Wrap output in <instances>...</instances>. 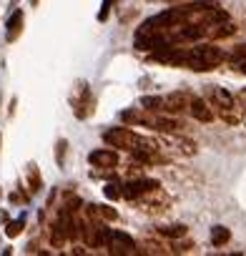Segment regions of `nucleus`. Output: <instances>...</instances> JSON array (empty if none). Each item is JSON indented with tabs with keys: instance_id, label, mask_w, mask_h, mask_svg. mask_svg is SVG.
Instances as JSON below:
<instances>
[{
	"instance_id": "1",
	"label": "nucleus",
	"mask_w": 246,
	"mask_h": 256,
	"mask_svg": "<svg viewBox=\"0 0 246 256\" xmlns=\"http://www.w3.org/2000/svg\"><path fill=\"white\" fill-rule=\"evenodd\" d=\"M221 63H224V50L216 48L214 43H201V46L186 50V58H184V66L191 68V70H196V73L214 70Z\"/></svg>"
},
{
	"instance_id": "2",
	"label": "nucleus",
	"mask_w": 246,
	"mask_h": 256,
	"mask_svg": "<svg viewBox=\"0 0 246 256\" xmlns=\"http://www.w3.org/2000/svg\"><path fill=\"white\" fill-rule=\"evenodd\" d=\"M211 103H214V108H218V116L226 123H231V126L244 123V103L238 106L234 93H228L218 86H211Z\"/></svg>"
},
{
	"instance_id": "3",
	"label": "nucleus",
	"mask_w": 246,
	"mask_h": 256,
	"mask_svg": "<svg viewBox=\"0 0 246 256\" xmlns=\"http://www.w3.org/2000/svg\"><path fill=\"white\" fill-rule=\"evenodd\" d=\"M156 144L161 151H176L178 156H188V158L198 154V146L191 138H184L181 134H164V138H158Z\"/></svg>"
},
{
	"instance_id": "4",
	"label": "nucleus",
	"mask_w": 246,
	"mask_h": 256,
	"mask_svg": "<svg viewBox=\"0 0 246 256\" xmlns=\"http://www.w3.org/2000/svg\"><path fill=\"white\" fill-rule=\"evenodd\" d=\"M110 254L116 256H131L138 251V244L123 231H116V228H108V236H106V244H103Z\"/></svg>"
},
{
	"instance_id": "5",
	"label": "nucleus",
	"mask_w": 246,
	"mask_h": 256,
	"mask_svg": "<svg viewBox=\"0 0 246 256\" xmlns=\"http://www.w3.org/2000/svg\"><path fill=\"white\" fill-rule=\"evenodd\" d=\"M161 184L156 178H136V181H128L120 186V198H128V201H136V198H144L154 191H158Z\"/></svg>"
},
{
	"instance_id": "6",
	"label": "nucleus",
	"mask_w": 246,
	"mask_h": 256,
	"mask_svg": "<svg viewBox=\"0 0 246 256\" xmlns=\"http://www.w3.org/2000/svg\"><path fill=\"white\" fill-rule=\"evenodd\" d=\"M138 134H134L131 128H108V131L103 134V141L108 144V146H113V148H126V151H131L136 144H138Z\"/></svg>"
},
{
	"instance_id": "7",
	"label": "nucleus",
	"mask_w": 246,
	"mask_h": 256,
	"mask_svg": "<svg viewBox=\"0 0 246 256\" xmlns=\"http://www.w3.org/2000/svg\"><path fill=\"white\" fill-rule=\"evenodd\" d=\"M70 106H73V113L76 118H88L93 113V96L88 90V83H78L73 96H70Z\"/></svg>"
},
{
	"instance_id": "8",
	"label": "nucleus",
	"mask_w": 246,
	"mask_h": 256,
	"mask_svg": "<svg viewBox=\"0 0 246 256\" xmlns=\"http://www.w3.org/2000/svg\"><path fill=\"white\" fill-rule=\"evenodd\" d=\"M88 164L93 168H116L118 166V154L110 151V148H98V151H90Z\"/></svg>"
},
{
	"instance_id": "9",
	"label": "nucleus",
	"mask_w": 246,
	"mask_h": 256,
	"mask_svg": "<svg viewBox=\"0 0 246 256\" xmlns=\"http://www.w3.org/2000/svg\"><path fill=\"white\" fill-rule=\"evenodd\" d=\"M23 26H26V16H23V10L18 8V10L10 13V18H8V23H6V40H8V43H16V40L20 38V33H23Z\"/></svg>"
},
{
	"instance_id": "10",
	"label": "nucleus",
	"mask_w": 246,
	"mask_h": 256,
	"mask_svg": "<svg viewBox=\"0 0 246 256\" xmlns=\"http://www.w3.org/2000/svg\"><path fill=\"white\" fill-rule=\"evenodd\" d=\"M188 103H191V98L181 90L164 96V110L166 113H184V110H188Z\"/></svg>"
},
{
	"instance_id": "11",
	"label": "nucleus",
	"mask_w": 246,
	"mask_h": 256,
	"mask_svg": "<svg viewBox=\"0 0 246 256\" xmlns=\"http://www.w3.org/2000/svg\"><path fill=\"white\" fill-rule=\"evenodd\" d=\"M188 110H191V116H194L198 123H208V120H214V110L208 108V103H206L204 98H191Z\"/></svg>"
},
{
	"instance_id": "12",
	"label": "nucleus",
	"mask_w": 246,
	"mask_h": 256,
	"mask_svg": "<svg viewBox=\"0 0 246 256\" xmlns=\"http://www.w3.org/2000/svg\"><path fill=\"white\" fill-rule=\"evenodd\" d=\"M86 216H88V221H116L118 218V211L110 208V206H96V204H90V206H86Z\"/></svg>"
},
{
	"instance_id": "13",
	"label": "nucleus",
	"mask_w": 246,
	"mask_h": 256,
	"mask_svg": "<svg viewBox=\"0 0 246 256\" xmlns=\"http://www.w3.org/2000/svg\"><path fill=\"white\" fill-rule=\"evenodd\" d=\"M26 178H28V188L30 194H38L43 188V178H40V168L36 164H28L26 166Z\"/></svg>"
},
{
	"instance_id": "14",
	"label": "nucleus",
	"mask_w": 246,
	"mask_h": 256,
	"mask_svg": "<svg viewBox=\"0 0 246 256\" xmlns=\"http://www.w3.org/2000/svg\"><path fill=\"white\" fill-rule=\"evenodd\" d=\"M158 236H164V238H184V236H186V226H181V224L161 226V228H158Z\"/></svg>"
},
{
	"instance_id": "15",
	"label": "nucleus",
	"mask_w": 246,
	"mask_h": 256,
	"mask_svg": "<svg viewBox=\"0 0 246 256\" xmlns=\"http://www.w3.org/2000/svg\"><path fill=\"white\" fill-rule=\"evenodd\" d=\"M228 238H231V231L226 226H214L211 228V244L214 246H224V244H228Z\"/></svg>"
},
{
	"instance_id": "16",
	"label": "nucleus",
	"mask_w": 246,
	"mask_h": 256,
	"mask_svg": "<svg viewBox=\"0 0 246 256\" xmlns=\"http://www.w3.org/2000/svg\"><path fill=\"white\" fill-rule=\"evenodd\" d=\"M141 106H144L146 110H158V113H164V96H146V98L141 100Z\"/></svg>"
},
{
	"instance_id": "17",
	"label": "nucleus",
	"mask_w": 246,
	"mask_h": 256,
	"mask_svg": "<svg viewBox=\"0 0 246 256\" xmlns=\"http://www.w3.org/2000/svg\"><path fill=\"white\" fill-rule=\"evenodd\" d=\"M23 228H26V216H20V218H16V221H8L6 234H8L10 238H16V236H20V234H23Z\"/></svg>"
},
{
	"instance_id": "18",
	"label": "nucleus",
	"mask_w": 246,
	"mask_h": 256,
	"mask_svg": "<svg viewBox=\"0 0 246 256\" xmlns=\"http://www.w3.org/2000/svg\"><path fill=\"white\" fill-rule=\"evenodd\" d=\"M138 113H141V108H126V110H120V120L126 126H136L138 123Z\"/></svg>"
},
{
	"instance_id": "19",
	"label": "nucleus",
	"mask_w": 246,
	"mask_h": 256,
	"mask_svg": "<svg viewBox=\"0 0 246 256\" xmlns=\"http://www.w3.org/2000/svg\"><path fill=\"white\" fill-rule=\"evenodd\" d=\"M228 60H231L234 66H238V63H244V60H246V43H241V46H236V48L231 50V56H228Z\"/></svg>"
},
{
	"instance_id": "20",
	"label": "nucleus",
	"mask_w": 246,
	"mask_h": 256,
	"mask_svg": "<svg viewBox=\"0 0 246 256\" xmlns=\"http://www.w3.org/2000/svg\"><path fill=\"white\" fill-rule=\"evenodd\" d=\"M66 148H68V141H66V138H60V141L56 144V164H58V166H63V164H66Z\"/></svg>"
},
{
	"instance_id": "21",
	"label": "nucleus",
	"mask_w": 246,
	"mask_h": 256,
	"mask_svg": "<svg viewBox=\"0 0 246 256\" xmlns=\"http://www.w3.org/2000/svg\"><path fill=\"white\" fill-rule=\"evenodd\" d=\"M103 194H106L108 198H120V186L110 181V184H106V186H103Z\"/></svg>"
},
{
	"instance_id": "22",
	"label": "nucleus",
	"mask_w": 246,
	"mask_h": 256,
	"mask_svg": "<svg viewBox=\"0 0 246 256\" xmlns=\"http://www.w3.org/2000/svg\"><path fill=\"white\" fill-rule=\"evenodd\" d=\"M113 3H116V0H103V3H100V10H98V20H100V23L108 20V13H110Z\"/></svg>"
},
{
	"instance_id": "23",
	"label": "nucleus",
	"mask_w": 246,
	"mask_h": 256,
	"mask_svg": "<svg viewBox=\"0 0 246 256\" xmlns=\"http://www.w3.org/2000/svg\"><path fill=\"white\" fill-rule=\"evenodd\" d=\"M191 248H194V244H188V241H186V244H174V246H171L174 254H186V251H191Z\"/></svg>"
},
{
	"instance_id": "24",
	"label": "nucleus",
	"mask_w": 246,
	"mask_h": 256,
	"mask_svg": "<svg viewBox=\"0 0 246 256\" xmlns=\"http://www.w3.org/2000/svg\"><path fill=\"white\" fill-rule=\"evenodd\" d=\"M10 204H28V196H26V194L13 191V194H10Z\"/></svg>"
},
{
	"instance_id": "25",
	"label": "nucleus",
	"mask_w": 246,
	"mask_h": 256,
	"mask_svg": "<svg viewBox=\"0 0 246 256\" xmlns=\"http://www.w3.org/2000/svg\"><path fill=\"white\" fill-rule=\"evenodd\" d=\"M238 100L246 106V88H241V93H238Z\"/></svg>"
},
{
	"instance_id": "26",
	"label": "nucleus",
	"mask_w": 246,
	"mask_h": 256,
	"mask_svg": "<svg viewBox=\"0 0 246 256\" xmlns=\"http://www.w3.org/2000/svg\"><path fill=\"white\" fill-rule=\"evenodd\" d=\"M238 70H241V73H246V60H244V63H238Z\"/></svg>"
},
{
	"instance_id": "27",
	"label": "nucleus",
	"mask_w": 246,
	"mask_h": 256,
	"mask_svg": "<svg viewBox=\"0 0 246 256\" xmlns=\"http://www.w3.org/2000/svg\"><path fill=\"white\" fill-rule=\"evenodd\" d=\"M30 6H38V0H30Z\"/></svg>"
},
{
	"instance_id": "28",
	"label": "nucleus",
	"mask_w": 246,
	"mask_h": 256,
	"mask_svg": "<svg viewBox=\"0 0 246 256\" xmlns=\"http://www.w3.org/2000/svg\"><path fill=\"white\" fill-rule=\"evenodd\" d=\"M171 3H178V0H171Z\"/></svg>"
},
{
	"instance_id": "29",
	"label": "nucleus",
	"mask_w": 246,
	"mask_h": 256,
	"mask_svg": "<svg viewBox=\"0 0 246 256\" xmlns=\"http://www.w3.org/2000/svg\"><path fill=\"white\" fill-rule=\"evenodd\" d=\"M0 198H3V194H0Z\"/></svg>"
}]
</instances>
